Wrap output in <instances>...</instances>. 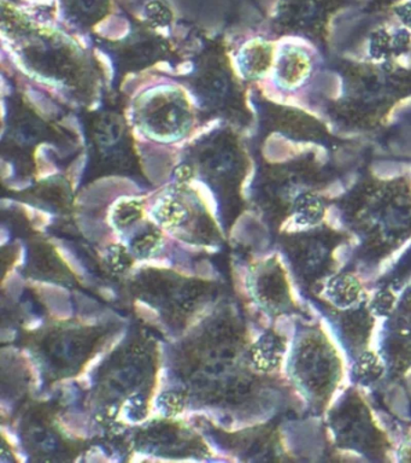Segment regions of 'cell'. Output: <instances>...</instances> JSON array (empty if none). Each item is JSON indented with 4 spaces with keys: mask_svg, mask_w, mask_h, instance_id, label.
I'll use <instances>...</instances> for the list:
<instances>
[{
    "mask_svg": "<svg viewBox=\"0 0 411 463\" xmlns=\"http://www.w3.org/2000/svg\"><path fill=\"white\" fill-rule=\"evenodd\" d=\"M139 119L147 132L162 139H175L190 127V112L180 94L173 90L154 92L139 107Z\"/></svg>",
    "mask_w": 411,
    "mask_h": 463,
    "instance_id": "obj_1",
    "label": "cell"
},
{
    "mask_svg": "<svg viewBox=\"0 0 411 463\" xmlns=\"http://www.w3.org/2000/svg\"><path fill=\"white\" fill-rule=\"evenodd\" d=\"M122 136V123L117 116H104L96 127V137L102 146H113Z\"/></svg>",
    "mask_w": 411,
    "mask_h": 463,
    "instance_id": "obj_2",
    "label": "cell"
},
{
    "mask_svg": "<svg viewBox=\"0 0 411 463\" xmlns=\"http://www.w3.org/2000/svg\"><path fill=\"white\" fill-rule=\"evenodd\" d=\"M201 89L209 99L218 100L225 96L227 90V80L220 71L205 72L201 81Z\"/></svg>",
    "mask_w": 411,
    "mask_h": 463,
    "instance_id": "obj_3",
    "label": "cell"
},
{
    "mask_svg": "<svg viewBox=\"0 0 411 463\" xmlns=\"http://www.w3.org/2000/svg\"><path fill=\"white\" fill-rule=\"evenodd\" d=\"M139 213L138 205L135 204V203H128V204L121 206L117 212V217L122 223H131V221L136 219Z\"/></svg>",
    "mask_w": 411,
    "mask_h": 463,
    "instance_id": "obj_4",
    "label": "cell"
}]
</instances>
